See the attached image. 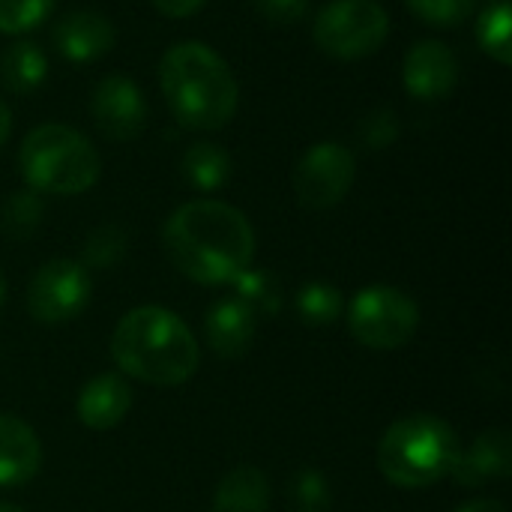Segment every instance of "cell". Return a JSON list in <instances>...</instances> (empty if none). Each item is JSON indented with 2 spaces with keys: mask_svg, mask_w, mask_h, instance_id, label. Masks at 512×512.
Returning a JSON list of instances; mask_svg holds the SVG:
<instances>
[{
  "mask_svg": "<svg viewBox=\"0 0 512 512\" xmlns=\"http://www.w3.org/2000/svg\"><path fill=\"white\" fill-rule=\"evenodd\" d=\"M171 264L198 285H231L252 267L255 231L243 210L216 198L180 204L162 228Z\"/></svg>",
  "mask_w": 512,
  "mask_h": 512,
  "instance_id": "obj_1",
  "label": "cell"
},
{
  "mask_svg": "<svg viewBox=\"0 0 512 512\" xmlns=\"http://www.w3.org/2000/svg\"><path fill=\"white\" fill-rule=\"evenodd\" d=\"M159 90L171 117L192 132L225 129L240 105L228 60L207 42H177L159 60Z\"/></svg>",
  "mask_w": 512,
  "mask_h": 512,
  "instance_id": "obj_2",
  "label": "cell"
},
{
  "mask_svg": "<svg viewBox=\"0 0 512 512\" xmlns=\"http://www.w3.org/2000/svg\"><path fill=\"white\" fill-rule=\"evenodd\" d=\"M111 357L123 375L141 384L180 387L195 375L201 348L180 315L162 306H138L117 321Z\"/></svg>",
  "mask_w": 512,
  "mask_h": 512,
  "instance_id": "obj_3",
  "label": "cell"
},
{
  "mask_svg": "<svg viewBox=\"0 0 512 512\" xmlns=\"http://www.w3.org/2000/svg\"><path fill=\"white\" fill-rule=\"evenodd\" d=\"M18 168L27 189L39 195H81L99 183L102 159L93 141L75 126L42 123L24 135Z\"/></svg>",
  "mask_w": 512,
  "mask_h": 512,
  "instance_id": "obj_4",
  "label": "cell"
},
{
  "mask_svg": "<svg viewBox=\"0 0 512 512\" xmlns=\"http://www.w3.org/2000/svg\"><path fill=\"white\" fill-rule=\"evenodd\" d=\"M453 426L435 414H411L396 420L378 444V468L399 489H426L450 477L459 456Z\"/></svg>",
  "mask_w": 512,
  "mask_h": 512,
  "instance_id": "obj_5",
  "label": "cell"
},
{
  "mask_svg": "<svg viewBox=\"0 0 512 512\" xmlns=\"http://www.w3.org/2000/svg\"><path fill=\"white\" fill-rule=\"evenodd\" d=\"M390 15L378 0H330L312 21L315 45L336 60H363L384 48Z\"/></svg>",
  "mask_w": 512,
  "mask_h": 512,
  "instance_id": "obj_6",
  "label": "cell"
},
{
  "mask_svg": "<svg viewBox=\"0 0 512 512\" xmlns=\"http://www.w3.org/2000/svg\"><path fill=\"white\" fill-rule=\"evenodd\" d=\"M348 327L360 345L375 351H393L417 336L420 309L405 291L390 285H372L351 300Z\"/></svg>",
  "mask_w": 512,
  "mask_h": 512,
  "instance_id": "obj_7",
  "label": "cell"
},
{
  "mask_svg": "<svg viewBox=\"0 0 512 512\" xmlns=\"http://www.w3.org/2000/svg\"><path fill=\"white\" fill-rule=\"evenodd\" d=\"M93 294L90 273L81 261L54 258L45 261L27 285V312L45 327L75 321Z\"/></svg>",
  "mask_w": 512,
  "mask_h": 512,
  "instance_id": "obj_8",
  "label": "cell"
},
{
  "mask_svg": "<svg viewBox=\"0 0 512 512\" xmlns=\"http://www.w3.org/2000/svg\"><path fill=\"white\" fill-rule=\"evenodd\" d=\"M357 180V159L339 141L312 144L294 168V195L306 210H330L345 201Z\"/></svg>",
  "mask_w": 512,
  "mask_h": 512,
  "instance_id": "obj_9",
  "label": "cell"
},
{
  "mask_svg": "<svg viewBox=\"0 0 512 512\" xmlns=\"http://www.w3.org/2000/svg\"><path fill=\"white\" fill-rule=\"evenodd\" d=\"M90 117L108 141H135L147 126L144 90L129 75H105L90 93Z\"/></svg>",
  "mask_w": 512,
  "mask_h": 512,
  "instance_id": "obj_10",
  "label": "cell"
},
{
  "mask_svg": "<svg viewBox=\"0 0 512 512\" xmlns=\"http://www.w3.org/2000/svg\"><path fill=\"white\" fill-rule=\"evenodd\" d=\"M402 84L420 102L447 99L459 84V57L438 39L414 42L402 60Z\"/></svg>",
  "mask_w": 512,
  "mask_h": 512,
  "instance_id": "obj_11",
  "label": "cell"
},
{
  "mask_svg": "<svg viewBox=\"0 0 512 512\" xmlns=\"http://www.w3.org/2000/svg\"><path fill=\"white\" fill-rule=\"evenodd\" d=\"M51 39L69 63H90L114 48L117 30L108 15L96 9H75L54 24Z\"/></svg>",
  "mask_w": 512,
  "mask_h": 512,
  "instance_id": "obj_12",
  "label": "cell"
},
{
  "mask_svg": "<svg viewBox=\"0 0 512 512\" xmlns=\"http://www.w3.org/2000/svg\"><path fill=\"white\" fill-rule=\"evenodd\" d=\"M512 471V438L507 429L480 432L468 450H459L450 477L465 489H480L486 480H504Z\"/></svg>",
  "mask_w": 512,
  "mask_h": 512,
  "instance_id": "obj_13",
  "label": "cell"
},
{
  "mask_svg": "<svg viewBox=\"0 0 512 512\" xmlns=\"http://www.w3.org/2000/svg\"><path fill=\"white\" fill-rule=\"evenodd\" d=\"M129 408H132V390L123 381V375H114V372L90 378L81 387L78 402H75L78 420L93 432L114 429L117 423H123Z\"/></svg>",
  "mask_w": 512,
  "mask_h": 512,
  "instance_id": "obj_14",
  "label": "cell"
},
{
  "mask_svg": "<svg viewBox=\"0 0 512 512\" xmlns=\"http://www.w3.org/2000/svg\"><path fill=\"white\" fill-rule=\"evenodd\" d=\"M204 336H207V345H210V351L216 357H222V360H240L252 348V339H255V315L237 297L219 300L207 312Z\"/></svg>",
  "mask_w": 512,
  "mask_h": 512,
  "instance_id": "obj_15",
  "label": "cell"
},
{
  "mask_svg": "<svg viewBox=\"0 0 512 512\" xmlns=\"http://www.w3.org/2000/svg\"><path fill=\"white\" fill-rule=\"evenodd\" d=\"M42 447L36 432L9 414H0V489L24 486L39 474Z\"/></svg>",
  "mask_w": 512,
  "mask_h": 512,
  "instance_id": "obj_16",
  "label": "cell"
},
{
  "mask_svg": "<svg viewBox=\"0 0 512 512\" xmlns=\"http://www.w3.org/2000/svg\"><path fill=\"white\" fill-rule=\"evenodd\" d=\"M270 483L255 465H240L228 471L213 495V512H267Z\"/></svg>",
  "mask_w": 512,
  "mask_h": 512,
  "instance_id": "obj_17",
  "label": "cell"
},
{
  "mask_svg": "<svg viewBox=\"0 0 512 512\" xmlns=\"http://www.w3.org/2000/svg\"><path fill=\"white\" fill-rule=\"evenodd\" d=\"M45 78H48V57L36 42L18 39V42L3 48V54H0V81H3V87L9 93L30 96L33 90L42 87Z\"/></svg>",
  "mask_w": 512,
  "mask_h": 512,
  "instance_id": "obj_18",
  "label": "cell"
},
{
  "mask_svg": "<svg viewBox=\"0 0 512 512\" xmlns=\"http://www.w3.org/2000/svg\"><path fill=\"white\" fill-rule=\"evenodd\" d=\"M183 180L198 192H216L231 180V153L216 141H195L180 159Z\"/></svg>",
  "mask_w": 512,
  "mask_h": 512,
  "instance_id": "obj_19",
  "label": "cell"
},
{
  "mask_svg": "<svg viewBox=\"0 0 512 512\" xmlns=\"http://www.w3.org/2000/svg\"><path fill=\"white\" fill-rule=\"evenodd\" d=\"M234 297L255 315V318H270L279 315L282 309V288L279 279L270 270H243L234 282Z\"/></svg>",
  "mask_w": 512,
  "mask_h": 512,
  "instance_id": "obj_20",
  "label": "cell"
},
{
  "mask_svg": "<svg viewBox=\"0 0 512 512\" xmlns=\"http://www.w3.org/2000/svg\"><path fill=\"white\" fill-rule=\"evenodd\" d=\"M510 27H512V12L507 0L492 3L489 9L480 12L477 21V42L480 48L501 66L512 63V45H510Z\"/></svg>",
  "mask_w": 512,
  "mask_h": 512,
  "instance_id": "obj_21",
  "label": "cell"
},
{
  "mask_svg": "<svg viewBox=\"0 0 512 512\" xmlns=\"http://www.w3.org/2000/svg\"><path fill=\"white\" fill-rule=\"evenodd\" d=\"M345 312L342 291L330 282H309L297 294V315L306 327H330Z\"/></svg>",
  "mask_w": 512,
  "mask_h": 512,
  "instance_id": "obj_22",
  "label": "cell"
},
{
  "mask_svg": "<svg viewBox=\"0 0 512 512\" xmlns=\"http://www.w3.org/2000/svg\"><path fill=\"white\" fill-rule=\"evenodd\" d=\"M42 216H45V204H42V195L33 192V189H21V192H12L3 204V213H0V225H3V234L12 237V240H27L36 234V228L42 225Z\"/></svg>",
  "mask_w": 512,
  "mask_h": 512,
  "instance_id": "obj_23",
  "label": "cell"
},
{
  "mask_svg": "<svg viewBox=\"0 0 512 512\" xmlns=\"http://www.w3.org/2000/svg\"><path fill=\"white\" fill-rule=\"evenodd\" d=\"M126 249H129V234L120 225L108 222L87 234L84 249H81V258H84L81 264L87 270H111L126 258Z\"/></svg>",
  "mask_w": 512,
  "mask_h": 512,
  "instance_id": "obj_24",
  "label": "cell"
},
{
  "mask_svg": "<svg viewBox=\"0 0 512 512\" xmlns=\"http://www.w3.org/2000/svg\"><path fill=\"white\" fill-rule=\"evenodd\" d=\"M288 504L294 512H330L333 510V489L321 471H300L291 477Z\"/></svg>",
  "mask_w": 512,
  "mask_h": 512,
  "instance_id": "obj_25",
  "label": "cell"
},
{
  "mask_svg": "<svg viewBox=\"0 0 512 512\" xmlns=\"http://www.w3.org/2000/svg\"><path fill=\"white\" fill-rule=\"evenodd\" d=\"M57 0H0V33L21 36L45 24Z\"/></svg>",
  "mask_w": 512,
  "mask_h": 512,
  "instance_id": "obj_26",
  "label": "cell"
},
{
  "mask_svg": "<svg viewBox=\"0 0 512 512\" xmlns=\"http://www.w3.org/2000/svg\"><path fill=\"white\" fill-rule=\"evenodd\" d=\"M405 3L420 21L432 27H456L474 9V0H405Z\"/></svg>",
  "mask_w": 512,
  "mask_h": 512,
  "instance_id": "obj_27",
  "label": "cell"
},
{
  "mask_svg": "<svg viewBox=\"0 0 512 512\" xmlns=\"http://www.w3.org/2000/svg\"><path fill=\"white\" fill-rule=\"evenodd\" d=\"M363 147L369 150H384L390 144H396L399 138V117L393 108H375L369 111L363 120H360V129H357Z\"/></svg>",
  "mask_w": 512,
  "mask_h": 512,
  "instance_id": "obj_28",
  "label": "cell"
},
{
  "mask_svg": "<svg viewBox=\"0 0 512 512\" xmlns=\"http://www.w3.org/2000/svg\"><path fill=\"white\" fill-rule=\"evenodd\" d=\"M258 18L276 27H291L300 24L309 15V0H249Z\"/></svg>",
  "mask_w": 512,
  "mask_h": 512,
  "instance_id": "obj_29",
  "label": "cell"
},
{
  "mask_svg": "<svg viewBox=\"0 0 512 512\" xmlns=\"http://www.w3.org/2000/svg\"><path fill=\"white\" fill-rule=\"evenodd\" d=\"M204 3H207V0H153V9H156L159 15H165V18L180 21V18L198 15V12L204 9Z\"/></svg>",
  "mask_w": 512,
  "mask_h": 512,
  "instance_id": "obj_30",
  "label": "cell"
},
{
  "mask_svg": "<svg viewBox=\"0 0 512 512\" xmlns=\"http://www.w3.org/2000/svg\"><path fill=\"white\" fill-rule=\"evenodd\" d=\"M456 512H507V507L495 498H480V501H471L465 507H459Z\"/></svg>",
  "mask_w": 512,
  "mask_h": 512,
  "instance_id": "obj_31",
  "label": "cell"
},
{
  "mask_svg": "<svg viewBox=\"0 0 512 512\" xmlns=\"http://www.w3.org/2000/svg\"><path fill=\"white\" fill-rule=\"evenodd\" d=\"M9 132H12V111H9V105L0 99V147L9 141Z\"/></svg>",
  "mask_w": 512,
  "mask_h": 512,
  "instance_id": "obj_32",
  "label": "cell"
},
{
  "mask_svg": "<svg viewBox=\"0 0 512 512\" xmlns=\"http://www.w3.org/2000/svg\"><path fill=\"white\" fill-rule=\"evenodd\" d=\"M0 512H24V510H21L18 504H3V501H0Z\"/></svg>",
  "mask_w": 512,
  "mask_h": 512,
  "instance_id": "obj_33",
  "label": "cell"
},
{
  "mask_svg": "<svg viewBox=\"0 0 512 512\" xmlns=\"http://www.w3.org/2000/svg\"><path fill=\"white\" fill-rule=\"evenodd\" d=\"M3 300H6V279H3V273H0V306H3Z\"/></svg>",
  "mask_w": 512,
  "mask_h": 512,
  "instance_id": "obj_34",
  "label": "cell"
}]
</instances>
